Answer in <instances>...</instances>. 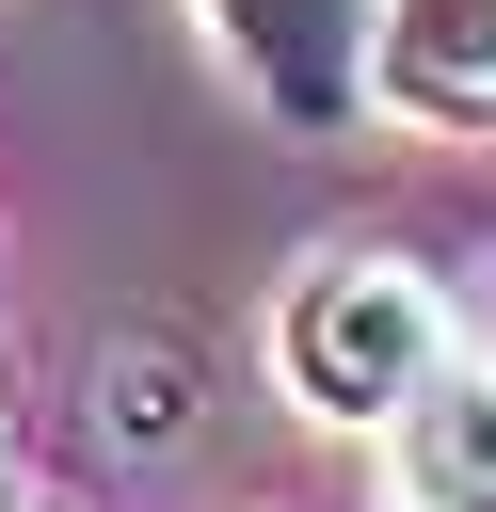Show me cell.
<instances>
[{"label": "cell", "mask_w": 496, "mask_h": 512, "mask_svg": "<svg viewBox=\"0 0 496 512\" xmlns=\"http://www.w3.org/2000/svg\"><path fill=\"white\" fill-rule=\"evenodd\" d=\"M448 368V288L416 256H320L288 304V384L320 416H416Z\"/></svg>", "instance_id": "cell-1"}, {"label": "cell", "mask_w": 496, "mask_h": 512, "mask_svg": "<svg viewBox=\"0 0 496 512\" xmlns=\"http://www.w3.org/2000/svg\"><path fill=\"white\" fill-rule=\"evenodd\" d=\"M368 16H384V0H208L224 64H240V80H272L304 128L352 96V64H368Z\"/></svg>", "instance_id": "cell-2"}, {"label": "cell", "mask_w": 496, "mask_h": 512, "mask_svg": "<svg viewBox=\"0 0 496 512\" xmlns=\"http://www.w3.org/2000/svg\"><path fill=\"white\" fill-rule=\"evenodd\" d=\"M400 480H416V512H496V368L480 352H448L432 400L400 416Z\"/></svg>", "instance_id": "cell-3"}, {"label": "cell", "mask_w": 496, "mask_h": 512, "mask_svg": "<svg viewBox=\"0 0 496 512\" xmlns=\"http://www.w3.org/2000/svg\"><path fill=\"white\" fill-rule=\"evenodd\" d=\"M368 64L416 112H496V0H384L368 16Z\"/></svg>", "instance_id": "cell-4"}, {"label": "cell", "mask_w": 496, "mask_h": 512, "mask_svg": "<svg viewBox=\"0 0 496 512\" xmlns=\"http://www.w3.org/2000/svg\"><path fill=\"white\" fill-rule=\"evenodd\" d=\"M176 432H192V368L176 352H144V368L112 352V448H176Z\"/></svg>", "instance_id": "cell-5"}]
</instances>
